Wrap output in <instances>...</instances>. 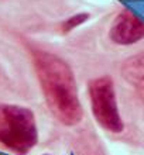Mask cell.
Wrapping results in <instances>:
<instances>
[{"mask_svg": "<svg viewBox=\"0 0 144 155\" xmlns=\"http://www.w3.org/2000/svg\"><path fill=\"white\" fill-rule=\"evenodd\" d=\"M38 143L37 118L31 109L0 103V147L17 155H27Z\"/></svg>", "mask_w": 144, "mask_h": 155, "instance_id": "obj_2", "label": "cell"}, {"mask_svg": "<svg viewBox=\"0 0 144 155\" xmlns=\"http://www.w3.org/2000/svg\"><path fill=\"white\" fill-rule=\"evenodd\" d=\"M88 96L95 121L110 134H122L124 123L120 114L113 79L107 75L92 78L88 82Z\"/></svg>", "mask_w": 144, "mask_h": 155, "instance_id": "obj_3", "label": "cell"}, {"mask_svg": "<svg viewBox=\"0 0 144 155\" xmlns=\"http://www.w3.org/2000/svg\"><path fill=\"white\" fill-rule=\"evenodd\" d=\"M123 75L144 102V52L124 62Z\"/></svg>", "mask_w": 144, "mask_h": 155, "instance_id": "obj_5", "label": "cell"}, {"mask_svg": "<svg viewBox=\"0 0 144 155\" xmlns=\"http://www.w3.org/2000/svg\"><path fill=\"white\" fill-rule=\"evenodd\" d=\"M109 38L117 45H133L144 38V20L130 10L120 12L109 30Z\"/></svg>", "mask_w": 144, "mask_h": 155, "instance_id": "obj_4", "label": "cell"}, {"mask_svg": "<svg viewBox=\"0 0 144 155\" xmlns=\"http://www.w3.org/2000/svg\"><path fill=\"white\" fill-rule=\"evenodd\" d=\"M89 20V14L88 13H78V14H74V16L68 17L59 24V30H61L62 34H69L71 31H74L75 28H78L83 23H86Z\"/></svg>", "mask_w": 144, "mask_h": 155, "instance_id": "obj_6", "label": "cell"}, {"mask_svg": "<svg viewBox=\"0 0 144 155\" xmlns=\"http://www.w3.org/2000/svg\"><path fill=\"white\" fill-rule=\"evenodd\" d=\"M31 57L51 114L66 127L79 124L83 117V106L74 71L61 57L49 51L35 49Z\"/></svg>", "mask_w": 144, "mask_h": 155, "instance_id": "obj_1", "label": "cell"}]
</instances>
